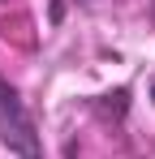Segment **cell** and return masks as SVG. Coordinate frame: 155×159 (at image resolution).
Wrapping results in <instances>:
<instances>
[{
	"instance_id": "obj_1",
	"label": "cell",
	"mask_w": 155,
	"mask_h": 159,
	"mask_svg": "<svg viewBox=\"0 0 155 159\" xmlns=\"http://www.w3.org/2000/svg\"><path fill=\"white\" fill-rule=\"evenodd\" d=\"M0 146L17 159H43V138L9 78H0Z\"/></svg>"
},
{
	"instance_id": "obj_2",
	"label": "cell",
	"mask_w": 155,
	"mask_h": 159,
	"mask_svg": "<svg viewBox=\"0 0 155 159\" xmlns=\"http://www.w3.org/2000/svg\"><path fill=\"white\" fill-rule=\"evenodd\" d=\"M99 112H103V116H116V120H121V116L129 112V90L121 86V90H112V95H103Z\"/></svg>"
},
{
	"instance_id": "obj_3",
	"label": "cell",
	"mask_w": 155,
	"mask_h": 159,
	"mask_svg": "<svg viewBox=\"0 0 155 159\" xmlns=\"http://www.w3.org/2000/svg\"><path fill=\"white\" fill-rule=\"evenodd\" d=\"M151 103H155V78H151Z\"/></svg>"
},
{
	"instance_id": "obj_4",
	"label": "cell",
	"mask_w": 155,
	"mask_h": 159,
	"mask_svg": "<svg viewBox=\"0 0 155 159\" xmlns=\"http://www.w3.org/2000/svg\"><path fill=\"white\" fill-rule=\"evenodd\" d=\"M86 4H95V0H86Z\"/></svg>"
}]
</instances>
